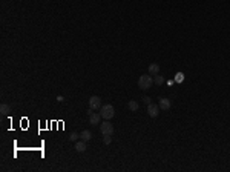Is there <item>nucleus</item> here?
Wrapping results in <instances>:
<instances>
[{"mask_svg":"<svg viewBox=\"0 0 230 172\" xmlns=\"http://www.w3.org/2000/svg\"><path fill=\"white\" fill-rule=\"evenodd\" d=\"M154 85V78L152 75H149V74H143L140 78H138V88L140 89H143V91H147V89H150Z\"/></svg>","mask_w":230,"mask_h":172,"instance_id":"obj_1","label":"nucleus"},{"mask_svg":"<svg viewBox=\"0 0 230 172\" xmlns=\"http://www.w3.org/2000/svg\"><path fill=\"white\" fill-rule=\"evenodd\" d=\"M100 109H101L100 114H101V117H103L104 120H111L112 117L115 115V109H114L112 105H103Z\"/></svg>","mask_w":230,"mask_h":172,"instance_id":"obj_2","label":"nucleus"},{"mask_svg":"<svg viewBox=\"0 0 230 172\" xmlns=\"http://www.w3.org/2000/svg\"><path fill=\"white\" fill-rule=\"evenodd\" d=\"M100 131H101L103 135H112L114 134V126H112V123H109V120H106L104 123L100 124Z\"/></svg>","mask_w":230,"mask_h":172,"instance_id":"obj_3","label":"nucleus"},{"mask_svg":"<svg viewBox=\"0 0 230 172\" xmlns=\"http://www.w3.org/2000/svg\"><path fill=\"white\" fill-rule=\"evenodd\" d=\"M103 105H101V98L98 97V95H92L91 98H89V108L92 111H97V109H100Z\"/></svg>","mask_w":230,"mask_h":172,"instance_id":"obj_4","label":"nucleus"},{"mask_svg":"<svg viewBox=\"0 0 230 172\" xmlns=\"http://www.w3.org/2000/svg\"><path fill=\"white\" fill-rule=\"evenodd\" d=\"M147 114L150 117H154V119H156V117L160 115V105H155V103L147 105Z\"/></svg>","mask_w":230,"mask_h":172,"instance_id":"obj_5","label":"nucleus"},{"mask_svg":"<svg viewBox=\"0 0 230 172\" xmlns=\"http://www.w3.org/2000/svg\"><path fill=\"white\" fill-rule=\"evenodd\" d=\"M158 105H160V109H163V111H167V109H170L172 102L169 100V98H164V97H161L160 100H158Z\"/></svg>","mask_w":230,"mask_h":172,"instance_id":"obj_6","label":"nucleus"},{"mask_svg":"<svg viewBox=\"0 0 230 172\" xmlns=\"http://www.w3.org/2000/svg\"><path fill=\"white\" fill-rule=\"evenodd\" d=\"M101 119H103L101 114H95V112H92V114L89 115V123H91V124H98Z\"/></svg>","mask_w":230,"mask_h":172,"instance_id":"obj_7","label":"nucleus"},{"mask_svg":"<svg viewBox=\"0 0 230 172\" xmlns=\"http://www.w3.org/2000/svg\"><path fill=\"white\" fill-rule=\"evenodd\" d=\"M158 72H160V65H156V63H150V65H149V74L156 75Z\"/></svg>","mask_w":230,"mask_h":172,"instance_id":"obj_8","label":"nucleus"},{"mask_svg":"<svg viewBox=\"0 0 230 172\" xmlns=\"http://www.w3.org/2000/svg\"><path fill=\"white\" fill-rule=\"evenodd\" d=\"M75 151H77V152H84V151H86V141H84V140L77 141V143H75Z\"/></svg>","mask_w":230,"mask_h":172,"instance_id":"obj_9","label":"nucleus"},{"mask_svg":"<svg viewBox=\"0 0 230 172\" xmlns=\"http://www.w3.org/2000/svg\"><path fill=\"white\" fill-rule=\"evenodd\" d=\"M80 138L84 140V141H89V140L92 138V132H91V131H87V129H84V131L80 134Z\"/></svg>","mask_w":230,"mask_h":172,"instance_id":"obj_10","label":"nucleus"},{"mask_svg":"<svg viewBox=\"0 0 230 172\" xmlns=\"http://www.w3.org/2000/svg\"><path fill=\"white\" fill-rule=\"evenodd\" d=\"M127 108H129L132 112H137V111H138V108H140V105H138L135 100H130V102L127 103Z\"/></svg>","mask_w":230,"mask_h":172,"instance_id":"obj_11","label":"nucleus"},{"mask_svg":"<svg viewBox=\"0 0 230 172\" xmlns=\"http://www.w3.org/2000/svg\"><path fill=\"white\" fill-rule=\"evenodd\" d=\"M164 81H166V80H164V77H163V75H160V74H156V75H155V78H154V83H155L156 86H161V85L164 83Z\"/></svg>","mask_w":230,"mask_h":172,"instance_id":"obj_12","label":"nucleus"},{"mask_svg":"<svg viewBox=\"0 0 230 172\" xmlns=\"http://www.w3.org/2000/svg\"><path fill=\"white\" fill-rule=\"evenodd\" d=\"M175 81H176V83H183V81H184V74H183V72H176V74H175Z\"/></svg>","mask_w":230,"mask_h":172,"instance_id":"obj_13","label":"nucleus"},{"mask_svg":"<svg viewBox=\"0 0 230 172\" xmlns=\"http://www.w3.org/2000/svg\"><path fill=\"white\" fill-rule=\"evenodd\" d=\"M11 109H9V106H8V105H2V106H0V114H2V115H6L8 112H9Z\"/></svg>","mask_w":230,"mask_h":172,"instance_id":"obj_14","label":"nucleus"},{"mask_svg":"<svg viewBox=\"0 0 230 172\" xmlns=\"http://www.w3.org/2000/svg\"><path fill=\"white\" fill-rule=\"evenodd\" d=\"M78 138H80V134H77V132H72V134L69 135V140L71 141H77Z\"/></svg>","mask_w":230,"mask_h":172,"instance_id":"obj_15","label":"nucleus"},{"mask_svg":"<svg viewBox=\"0 0 230 172\" xmlns=\"http://www.w3.org/2000/svg\"><path fill=\"white\" fill-rule=\"evenodd\" d=\"M103 141H104V144H111L112 143V137H111V135H103Z\"/></svg>","mask_w":230,"mask_h":172,"instance_id":"obj_16","label":"nucleus"},{"mask_svg":"<svg viewBox=\"0 0 230 172\" xmlns=\"http://www.w3.org/2000/svg\"><path fill=\"white\" fill-rule=\"evenodd\" d=\"M143 102H144L146 105H150V103H152V100H150V97H143Z\"/></svg>","mask_w":230,"mask_h":172,"instance_id":"obj_17","label":"nucleus"},{"mask_svg":"<svg viewBox=\"0 0 230 172\" xmlns=\"http://www.w3.org/2000/svg\"><path fill=\"white\" fill-rule=\"evenodd\" d=\"M173 81H175V80H167V85L172 86V85H173Z\"/></svg>","mask_w":230,"mask_h":172,"instance_id":"obj_18","label":"nucleus"}]
</instances>
